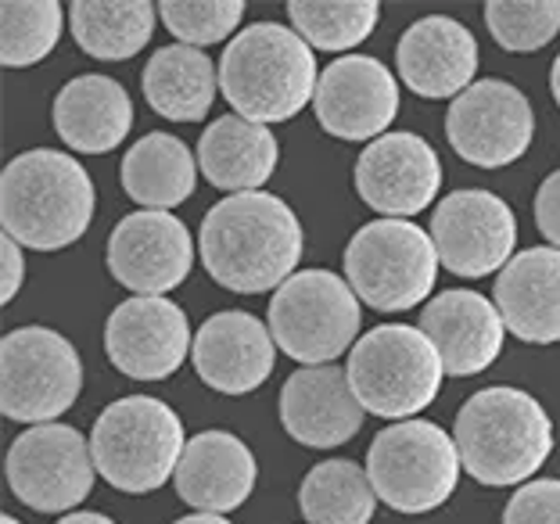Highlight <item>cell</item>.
<instances>
[{
	"label": "cell",
	"mask_w": 560,
	"mask_h": 524,
	"mask_svg": "<svg viewBox=\"0 0 560 524\" xmlns=\"http://www.w3.org/2000/svg\"><path fill=\"white\" fill-rule=\"evenodd\" d=\"M198 252L209 277L226 291H277L302 259V223L288 201L266 190L226 195L201 220Z\"/></svg>",
	"instance_id": "6da1fadb"
},
{
	"label": "cell",
	"mask_w": 560,
	"mask_h": 524,
	"mask_svg": "<svg viewBox=\"0 0 560 524\" xmlns=\"http://www.w3.org/2000/svg\"><path fill=\"white\" fill-rule=\"evenodd\" d=\"M94 181L66 151L33 148L8 162L0 176V223L22 248L61 252L94 220Z\"/></svg>",
	"instance_id": "7a4b0ae2"
},
{
	"label": "cell",
	"mask_w": 560,
	"mask_h": 524,
	"mask_svg": "<svg viewBox=\"0 0 560 524\" xmlns=\"http://www.w3.org/2000/svg\"><path fill=\"white\" fill-rule=\"evenodd\" d=\"M464 470L478 485L506 489L536 478L553 453V420L536 395L492 385L475 392L453 428Z\"/></svg>",
	"instance_id": "3957f363"
},
{
	"label": "cell",
	"mask_w": 560,
	"mask_h": 524,
	"mask_svg": "<svg viewBox=\"0 0 560 524\" xmlns=\"http://www.w3.org/2000/svg\"><path fill=\"white\" fill-rule=\"evenodd\" d=\"M320 86L313 47L280 22L241 30L220 58V91L241 119L288 123L310 105Z\"/></svg>",
	"instance_id": "277c9868"
},
{
	"label": "cell",
	"mask_w": 560,
	"mask_h": 524,
	"mask_svg": "<svg viewBox=\"0 0 560 524\" xmlns=\"http://www.w3.org/2000/svg\"><path fill=\"white\" fill-rule=\"evenodd\" d=\"M187 450L184 420L173 406L151 395H126L101 410L91 431V453L97 475L112 489L144 496L176 478Z\"/></svg>",
	"instance_id": "5b68a950"
},
{
	"label": "cell",
	"mask_w": 560,
	"mask_h": 524,
	"mask_svg": "<svg viewBox=\"0 0 560 524\" xmlns=\"http://www.w3.org/2000/svg\"><path fill=\"white\" fill-rule=\"evenodd\" d=\"M349 381L366 414L410 420L439 399L445 366L439 349L420 327L381 324L349 352Z\"/></svg>",
	"instance_id": "8992f818"
},
{
	"label": "cell",
	"mask_w": 560,
	"mask_h": 524,
	"mask_svg": "<svg viewBox=\"0 0 560 524\" xmlns=\"http://www.w3.org/2000/svg\"><path fill=\"white\" fill-rule=\"evenodd\" d=\"M464 459L456 439L431 420H399L374 434L366 475L377 500L399 514H431L453 500Z\"/></svg>",
	"instance_id": "52a82bcc"
},
{
	"label": "cell",
	"mask_w": 560,
	"mask_h": 524,
	"mask_svg": "<svg viewBox=\"0 0 560 524\" xmlns=\"http://www.w3.org/2000/svg\"><path fill=\"white\" fill-rule=\"evenodd\" d=\"M363 324L360 295L330 270H299L270 299V335L277 349L302 366H330L355 349Z\"/></svg>",
	"instance_id": "ba28073f"
},
{
	"label": "cell",
	"mask_w": 560,
	"mask_h": 524,
	"mask_svg": "<svg viewBox=\"0 0 560 524\" xmlns=\"http://www.w3.org/2000/svg\"><path fill=\"white\" fill-rule=\"evenodd\" d=\"M439 252L431 234L410 220H374L360 226L346 248L352 291L377 313H406L428 305L439 280Z\"/></svg>",
	"instance_id": "9c48e42d"
},
{
	"label": "cell",
	"mask_w": 560,
	"mask_h": 524,
	"mask_svg": "<svg viewBox=\"0 0 560 524\" xmlns=\"http://www.w3.org/2000/svg\"><path fill=\"white\" fill-rule=\"evenodd\" d=\"M83 392L75 345L50 327H19L0 345V410L19 424H55Z\"/></svg>",
	"instance_id": "30bf717a"
},
{
	"label": "cell",
	"mask_w": 560,
	"mask_h": 524,
	"mask_svg": "<svg viewBox=\"0 0 560 524\" xmlns=\"http://www.w3.org/2000/svg\"><path fill=\"white\" fill-rule=\"evenodd\" d=\"M91 442L69 424H36L8 450V485L36 514H66L94 489Z\"/></svg>",
	"instance_id": "8fae6325"
},
{
	"label": "cell",
	"mask_w": 560,
	"mask_h": 524,
	"mask_svg": "<svg viewBox=\"0 0 560 524\" xmlns=\"http://www.w3.org/2000/svg\"><path fill=\"white\" fill-rule=\"evenodd\" d=\"M431 241H435L439 263L453 277H492L514 259L517 216L492 190H453L431 216Z\"/></svg>",
	"instance_id": "7c38bea8"
},
{
	"label": "cell",
	"mask_w": 560,
	"mask_h": 524,
	"mask_svg": "<svg viewBox=\"0 0 560 524\" xmlns=\"http://www.w3.org/2000/svg\"><path fill=\"white\" fill-rule=\"evenodd\" d=\"M536 115L528 97L506 80H478L445 112V137L464 162L503 170L532 148Z\"/></svg>",
	"instance_id": "4fadbf2b"
},
{
	"label": "cell",
	"mask_w": 560,
	"mask_h": 524,
	"mask_svg": "<svg viewBox=\"0 0 560 524\" xmlns=\"http://www.w3.org/2000/svg\"><path fill=\"white\" fill-rule=\"evenodd\" d=\"M399 80L385 61L371 55H346L320 72L313 108L320 126L338 140L374 144L399 115Z\"/></svg>",
	"instance_id": "5bb4252c"
},
{
	"label": "cell",
	"mask_w": 560,
	"mask_h": 524,
	"mask_svg": "<svg viewBox=\"0 0 560 524\" xmlns=\"http://www.w3.org/2000/svg\"><path fill=\"white\" fill-rule=\"evenodd\" d=\"M195 266L190 230L173 212H130L108 237V270L144 299H165Z\"/></svg>",
	"instance_id": "9a60e30c"
},
{
	"label": "cell",
	"mask_w": 560,
	"mask_h": 524,
	"mask_svg": "<svg viewBox=\"0 0 560 524\" xmlns=\"http://www.w3.org/2000/svg\"><path fill=\"white\" fill-rule=\"evenodd\" d=\"M195 338L184 310L170 299L133 295L112 310L105 352L119 374L133 381H165L187 363Z\"/></svg>",
	"instance_id": "2e32d148"
},
{
	"label": "cell",
	"mask_w": 560,
	"mask_h": 524,
	"mask_svg": "<svg viewBox=\"0 0 560 524\" xmlns=\"http://www.w3.org/2000/svg\"><path fill=\"white\" fill-rule=\"evenodd\" d=\"M439 187L442 162L420 133H385L355 159V195L388 220L424 212Z\"/></svg>",
	"instance_id": "e0dca14e"
},
{
	"label": "cell",
	"mask_w": 560,
	"mask_h": 524,
	"mask_svg": "<svg viewBox=\"0 0 560 524\" xmlns=\"http://www.w3.org/2000/svg\"><path fill=\"white\" fill-rule=\"evenodd\" d=\"M366 410L346 366H299L280 388V424L299 445L338 450L363 428Z\"/></svg>",
	"instance_id": "ac0fdd59"
},
{
	"label": "cell",
	"mask_w": 560,
	"mask_h": 524,
	"mask_svg": "<svg viewBox=\"0 0 560 524\" xmlns=\"http://www.w3.org/2000/svg\"><path fill=\"white\" fill-rule=\"evenodd\" d=\"M190 360H195L198 377L212 392L248 395L259 385H266V377L273 374L277 341L259 316L226 310L209 316L198 327Z\"/></svg>",
	"instance_id": "d6986e66"
},
{
	"label": "cell",
	"mask_w": 560,
	"mask_h": 524,
	"mask_svg": "<svg viewBox=\"0 0 560 524\" xmlns=\"http://www.w3.org/2000/svg\"><path fill=\"white\" fill-rule=\"evenodd\" d=\"M396 66L413 94L442 101L460 97L478 80V40L464 22L428 15L399 36Z\"/></svg>",
	"instance_id": "ffe728a7"
},
{
	"label": "cell",
	"mask_w": 560,
	"mask_h": 524,
	"mask_svg": "<svg viewBox=\"0 0 560 524\" xmlns=\"http://www.w3.org/2000/svg\"><path fill=\"white\" fill-rule=\"evenodd\" d=\"M420 330L439 349L445 374L453 377H475L489 370L500 360L506 338V324L495 302L467 288L442 291L431 299L420 313Z\"/></svg>",
	"instance_id": "44dd1931"
},
{
	"label": "cell",
	"mask_w": 560,
	"mask_h": 524,
	"mask_svg": "<svg viewBox=\"0 0 560 524\" xmlns=\"http://www.w3.org/2000/svg\"><path fill=\"white\" fill-rule=\"evenodd\" d=\"M259 464L231 431H201L187 442L176 467V492L198 514H234L256 489Z\"/></svg>",
	"instance_id": "7402d4cb"
},
{
	"label": "cell",
	"mask_w": 560,
	"mask_h": 524,
	"mask_svg": "<svg viewBox=\"0 0 560 524\" xmlns=\"http://www.w3.org/2000/svg\"><path fill=\"white\" fill-rule=\"evenodd\" d=\"M495 310L517 341H560V252H517L495 277Z\"/></svg>",
	"instance_id": "603a6c76"
},
{
	"label": "cell",
	"mask_w": 560,
	"mask_h": 524,
	"mask_svg": "<svg viewBox=\"0 0 560 524\" xmlns=\"http://www.w3.org/2000/svg\"><path fill=\"white\" fill-rule=\"evenodd\" d=\"M50 119L66 148L80 155H105L133 130V101L112 75L83 72L58 91Z\"/></svg>",
	"instance_id": "cb8c5ba5"
},
{
	"label": "cell",
	"mask_w": 560,
	"mask_h": 524,
	"mask_svg": "<svg viewBox=\"0 0 560 524\" xmlns=\"http://www.w3.org/2000/svg\"><path fill=\"white\" fill-rule=\"evenodd\" d=\"M280 144L270 126L223 115L198 140V165L206 181L231 195H252L277 173Z\"/></svg>",
	"instance_id": "d4e9b609"
},
{
	"label": "cell",
	"mask_w": 560,
	"mask_h": 524,
	"mask_svg": "<svg viewBox=\"0 0 560 524\" xmlns=\"http://www.w3.org/2000/svg\"><path fill=\"white\" fill-rule=\"evenodd\" d=\"M148 105L170 123H198L206 119L215 86H220V66H212L206 50L170 44L159 47L140 75Z\"/></svg>",
	"instance_id": "484cf974"
},
{
	"label": "cell",
	"mask_w": 560,
	"mask_h": 524,
	"mask_svg": "<svg viewBox=\"0 0 560 524\" xmlns=\"http://www.w3.org/2000/svg\"><path fill=\"white\" fill-rule=\"evenodd\" d=\"M201 165L173 133H144L122 159V190L148 212H170L195 195Z\"/></svg>",
	"instance_id": "4316f807"
},
{
	"label": "cell",
	"mask_w": 560,
	"mask_h": 524,
	"mask_svg": "<svg viewBox=\"0 0 560 524\" xmlns=\"http://www.w3.org/2000/svg\"><path fill=\"white\" fill-rule=\"evenodd\" d=\"M155 22L159 8L148 0H75L69 8L75 44L101 61H126L144 50Z\"/></svg>",
	"instance_id": "83f0119b"
},
{
	"label": "cell",
	"mask_w": 560,
	"mask_h": 524,
	"mask_svg": "<svg viewBox=\"0 0 560 524\" xmlns=\"http://www.w3.org/2000/svg\"><path fill=\"white\" fill-rule=\"evenodd\" d=\"M299 510L305 524H371L377 492L371 475L352 459H324L302 478Z\"/></svg>",
	"instance_id": "f1b7e54d"
},
{
	"label": "cell",
	"mask_w": 560,
	"mask_h": 524,
	"mask_svg": "<svg viewBox=\"0 0 560 524\" xmlns=\"http://www.w3.org/2000/svg\"><path fill=\"white\" fill-rule=\"evenodd\" d=\"M377 15L381 8L374 0H291L288 4L291 30L310 47L330 50V55L371 40Z\"/></svg>",
	"instance_id": "f546056e"
},
{
	"label": "cell",
	"mask_w": 560,
	"mask_h": 524,
	"mask_svg": "<svg viewBox=\"0 0 560 524\" xmlns=\"http://www.w3.org/2000/svg\"><path fill=\"white\" fill-rule=\"evenodd\" d=\"M66 30V11L58 0H8L0 8V58L8 69L44 61Z\"/></svg>",
	"instance_id": "4dcf8cb0"
},
{
	"label": "cell",
	"mask_w": 560,
	"mask_h": 524,
	"mask_svg": "<svg viewBox=\"0 0 560 524\" xmlns=\"http://www.w3.org/2000/svg\"><path fill=\"white\" fill-rule=\"evenodd\" d=\"M486 25L511 55H532L560 33V0H489Z\"/></svg>",
	"instance_id": "1f68e13d"
},
{
	"label": "cell",
	"mask_w": 560,
	"mask_h": 524,
	"mask_svg": "<svg viewBox=\"0 0 560 524\" xmlns=\"http://www.w3.org/2000/svg\"><path fill=\"white\" fill-rule=\"evenodd\" d=\"M159 19L180 44L201 50L223 44L237 30L245 19V4L241 0H162Z\"/></svg>",
	"instance_id": "d6a6232c"
},
{
	"label": "cell",
	"mask_w": 560,
	"mask_h": 524,
	"mask_svg": "<svg viewBox=\"0 0 560 524\" xmlns=\"http://www.w3.org/2000/svg\"><path fill=\"white\" fill-rule=\"evenodd\" d=\"M503 524H560V481L536 478L511 496Z\"/></svg>",
	"instance_id": "836d02e7"
},
{
	"label": "cell",
	"mask_w": 560,
	"mask_h": 524,
	"mask_svg": "<svg viewBox=\"0 0 560 524\" xmlns=\"http://www.w3.org/2000/svg\"><path fill=\"white\" fill-rule=\"evenodd\" d=\"M536 226H539V234L550 241V248L560 252V170L546 176L536 195Z\"/></svg>",
	"instance_id": "e575fe53"
},
{
	"label": "cell",
	"mask_w": 560,
	"mask_h": 524,
	"mask_svg": "<svg viewBox=\"0 0 560 524\" xmlns=\"http://www.w3.org/2000/svg\"><path fill=\"white\" fill-rule=\"evenodd\" d=\"M22 280H25L22 245H19L15 237L4 234V241H0V299H4V305L22 291Z\"/></svg>",
	"instance_id": "d590c367"
},
{
	"label": "cell",
	"mask_w": 560,
	"mask_h": 524,
	"mask_svg": "<svg viewBox=\"0 0 560 524\" xmlns=\"http://www.w3.org/2000/svg\"><path fill=\"white\" fill-rule=\"evenodd\" d=\"M58 524H116L108 514H94V510H80V514L61 517Z\"/></svg>",
	"instance_id": "8d00e7d4"
},
{
	"label": "cell",
	"mask_w": 560,
	"mask_h": 524,
	"mask_svg": "<svg viewBox=\"0 0 560 524\" xmlns=\"http://www.w3.org/2000/svg\"><path fill=\"white\" fill-rule=\"evenodd\" d=\"M173 524H231V521L220 517V514H187V517L173 521Z\"/></svg>",
	"instance_id": "74e56055"
},
{
	"label": "cell",
	"mask_w": 560,
	"mask_h": 524,
	"mask_svg": "<svg viewBox=\"0 0 560 524\" xmlns=\"http://www.w3.org/2000/svg\"><path fill=\"white\" fill-rule=\"evenodd\" d=\"M550 91H553V101H557V108H560V55H557L553 72H550Z\"/></svg>",
	"instance_id": "f35d334b"
},
{
	"label": "cell",
	"mask_w": 560,
	"mask_h": 524,
	"mask_svg": "<svg viewBox=\"0 0 560 524\" xmlns=\"http://www.w3.org/2000/svg\"><path fill=\"white\" fill-rule=\"evenodd\" d=\"M0 524H22V521H15V517H11V514H4V521H0Z\"/></svg>",
	"instance_id": "ab89813d"
}]
</instances>
